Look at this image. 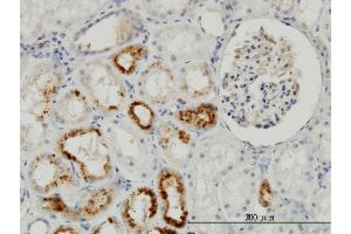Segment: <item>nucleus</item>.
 <instances>
[{
  "label": "nucleus",
  "mask_w": 351,
  "mask_h": 234,
  "mask_svg": "<svg viewBox=\"0 0 351 234\" xmlns=\"http://www.w3.org/2000/svg\"><path fill=\"white\" fill-rule=\"evenodd\" d=\"M158 194L164 222L173 229H183L188 222V204L185 185L178 172L170 169L160 172Z\"/></svg>",
  "instance_id": "20e7f679"
},
{
  "label": "nucleus",
  "mask_w": 351,
  "mask_h": 234,
  "mask_svg": "<svg viewBox=\"0 0 351 234\" xmlns=\"http://www.w3.org/2000/svg\"><path fill=\"white\" fill-rule=\"evenodd\" d=\"M56 150L75 165L84 182H101L112 174L110 145L96 128L81 127L66 131L56 141Z\"/></svg>",
  "instance_id": "f257e3e1"
},
{
  "label": "nucleus",
  "mask_w": 351,
  "mask_h": 234,
  "mask_svg": "<svg viewBox=\"0 0 351 234\" xmlns=\"http://www.w3.org/2000/svg\"><path fill=\"white\" fill-rule=\"evenodd\" d=\"M120 222L115 218L106 219L99 226L93 231L94 233H121L122 232Z\"/></svg>",
  "instance_id": "4468645a"
},
{
  "label": "nucleus",
  "mask_w": 351,
  "mask_h": 234,
  "mask_svg": "<svg viewBox=\"0 0 351 234\" xmlns=\"http://www.w3.org/2000/svg\"><path fill=\"white\" fill-rule=\"evenodd\" d=\"M114 199L112 189H97L81 195L80 199L74 202L68 218L84 219L95 217L107 210Z\"/></svg>",
  "instance_id": "9d476101"
},
{
  "label": "nucleus",
  "mask_w": 351,
  "mask_h": 234,
  "mask_svg": "<svg viewBox=\"0 0 351 234\" xmlns=\"http://www.w3.org/2000/svg\"><path fill=\"white\" fill-rule=\"evenodd\" d=\"M56 233H76L75 229H71V227H59L56 231Z\"/></svg>",
  "instance_id": "2eb2a0df"
},
{
  "label": "nucleus",
  "mask_w": 351,
  "mask_h": 234,
  "mask_svg": "<svg viewBox=\"0 0 351 234\" xmlns=\"http://www.w3.org/2000/svg\"><path fill=\"white\" fill-rule=\"evenodd\" d=\"M176 86L175 73L158 61H152L141 79V89L144 95L157 104H167L172 100L176 95Z\"/></svg>",
  "instance_id": "423d86ee"
},
{
  "label": "nucleus",
  "mask_w": 351,
  "mask_h": 234,
  "mask_svg": "<svg viewBox=\"0 0 351 234\" xmlns=\"http://www.w3.org/2000/svg\"><path fill=\"white\" fill-rule=\"evenodd\" d=\"M28 183L39 194H51L61 187H73L75 178L72 169L54 154H43L28 167Z\"/></svg>",
  "instance_id": "7ed1b4c3"
},
{
  "label": "nucleus",
  "mask_w": 351,
  "mask_h": 234,
  "mask_svg": "<svg viewBox=\"0 0 351 234\" xmlns=\"http://www.w3.org/2000/svg\"><path fill=\"white\" fill-rule=\"evenodd\" d=\"M81 82L93 101L104 110H119L124 102L123 87L108 65H87L81 71Z\"/></svg>",
  "instance_id": "f03ea898"
},
{
  "label": "nucleus",
  "mask_w": 351,
  "mask_h": 234,
  "mask_svg": "<svg viewBox=\"0 0 351 234\" xmlns=\"http://www.w3.org/2000/svg\"><path fill=\"white\" fill-rule=\"evenodd\" d=\"M128 116L140 130H150L156 122L155 111L143 101H134L129 104Z\"/></svg>",
  "instance_id": "ddd939ff"
},
{
  "label": "nucleus",
  "mask_w": 351,
  "mask_h": 234,
  "mask_svg": "<svg viewBox=\"0 0 351 234\" xmlns=\"http://www.w3.org/2000/svg\"><path fill=\"white\" fill-rule=\"evenodd\" d=\"M217 108L212 104H200L198 107L185 108L177 113L180 124L196 129H208L216 126Z\"/></svg>",
  "instance_id": "9b49d317"
},
{
  "label": "nucleus",
  "mask_w": 351,
  "mask_h": 234,
  "mask_svg": "<svg viewBox=\"0 0 351 234\" xmlns=\"http://www.w3.org/2000/svg\"><path fill=\"white\" fill-rule=\"evenodd\" d=\"M56 115L62 124L77 126L89 119L92 115V104L82 91L71 89L58 100Z\"/></svg>",
  "instance_id": "0eeeda50"
},
{
  "label": "nucleus",
  "mask_w": 351,
  "mask_h": 234,
  "mask_svg": "<svg viewBox=\"0 0 351 234\" xmlns=\"http://www.w3.org/2000/svg\"><path fill=\"white\" fill-rule=\"evenodd\" d=\"M180 89L190 100H198L211 91V73L204 64H191L184 67L180 72Z\"/></svg>",
  "instance_id": "1a4fd4ad"
},
{
  "label": "nucleus",
  "mask_w": 351,
  "mask_h": 234,
  "mask_svg": "<svg viewBox=\"0 0 351 234\" xmlns=\"http://www.w3.org/2000/svg\"><path fill=\"white\" fill-rule=\"evenodd\" d=\"M160 144L165 156L172 163L184 167L191 157L193 139L188 131L173 126L160 128Z\"/></svg>",
  "instance_id": "6e6552de"
},
{
  "label": "nucleus",
  "mask_w": 351,
  "mask_h": 234,
  "mask_svg": "<svg viewBox=\"0 0 351 234\" xmlns=\"http://www.w3.org/2000/svg\"><path fill=\"white\" fill-rule=\"evenodd\" d=\"M147 54V49L141 45H130L122 48L112 56L114 67L124 75H132L140 66V62Z\"/></svg>",
  "instance_id": "f8f14e48"
},
{
  "label": "nucleus",
  "mask_w": 351,
  "mask_h": 234,
  "mask_svg": "<svg viewBox=\"0 0 351 234\" xmlns=\"http://www.w3.org/2000/svg\"><path fill=\"white\" fill-rule=\"evenodd\" d=\"M158 213V198L149 187H138L124 199L121 218L125 227L134 233L148 230Z\"/></svg>",
  "instance_id": "39448f33"
}]
</instances>
